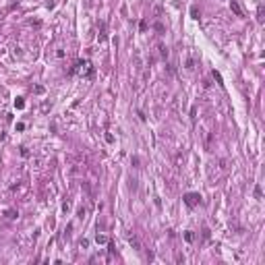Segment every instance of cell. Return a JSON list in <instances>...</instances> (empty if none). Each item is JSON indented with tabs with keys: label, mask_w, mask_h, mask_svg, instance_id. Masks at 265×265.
<instances>
[{
	"label": "cell",
	"mask_w": 265,
	"mask_h": 265,
	"mask_svg": "<svg viewBox=\"0 0 265 265\" xmlns=\"http://www.w3.org/2000/svg\"><path fill=\"white\" fill-rule=\"evenodd\" d=\"M75 73L79 77H87V79H91L93 77V66L89 60H77V64H75Z\"/></svg>",
	"instance_id": "cell-1"
},
{
	"label": "cell",
	"mask_w": 265,
	"mask_h": 265,
	"mask_svg": "<svg viewBox=\"0 0 265 265\" xmlns=\"http://www.w3.org/2000/svg\"><path fill=\"white\" fill-rule=\"evenodd\" d=\"M199 201H201L199 193H187V195H184V203H187L189 207H195V205H197Z\"/></svg>",
	"instance_id": "cell-2"
},
{
	"label": "cell",
	"mask_w": 265,
	"mask_h": 265,
	"mask_svg": "<svg viewBox=\"0 0 265 265\" xmlns=\"http://www.w3.org/2000/svg\"><path fill=\"white\" fill-rule=\"evenodd\" d=\"M230 8L234 11V15H236V17H242V11H240V6H238L236 0H230Z\"/></svg>",
	"instance_id": "cell-3"
},
{
	"label": "cell",
	"mask_w": 265,
	"mask_h": 265,
	"mask_svg": "<svg viewBox=\"0 0 265 265\" xmlns=\"http://www.w3.org/2000/svg\"><path fill=\"white\" fill-rule=\"evenodd\" d=\"M2 213H4V217H6V219H17V215H19L15 209H4Z\"/></svg>",
	"instance_id": "cell-4"
},
{
	"label": "cell",
	"mask_w": 265,
	"mask_h": 265,
	"mask_svg": "<svg viewBox=\"0 0 265 265\" xmlns=\"http://www.w3.org/2000/svg\"><path fill=\"white\" fill-rule=\"evenodd\" d=\"M95 242H98V244H108V236H106V234H98V236H95Z\"/></svg>",
	"instance_id": "cell-5"
},
{
	"label": "cell",
	"mask_w": 265,
	"mask_h": 265,
	"mask_svg": "<svg viewBox=\"0 0 265 265\" xmlns=\"http://www.w3.org/2000/svg\"><path fill=\"white\" fill-rule=\"evenodd\" d=\"M128 242H130L132 246H135V249H137V251H141V244H139V240H137V238H135V236H128Z\"/></svg>",
	"instance_id": "cell-6"
},
{
	"label": "cell",
	"mask_w": 265,
	"mask_h": 265,
	"mask_svg": "<svg viewBox=\"0 0 265 265\" xmlns=\"http://www.w3.org/2000/svg\"><path fill=\"white\" fill-rule=\"evenodd\" d=\"M87 213H89V209H87V207H81V209H79V219H85Z\"/></svg>",
	"instance_id": "cell-7"
},
{
	"label": "cell",
	"mask_w": 265,
	"mask_h": 265,
	"mask_svg": "<svg viewBox=\"0 0 265 265\" xmlns=\"http://www.w3.org/2000/svg\"><path fill=\"white\" fill-rule=\"evenodd\" d=\"M15 108H19V110H23V108H25V102H23V98H17V100H15Z\"/></svg>",
	"instance_id": "cell-8"
},
{
	"label": "cell",
	"mask_w": 265,
	"mask_h": 265,
	"mask_svg": "<svg viewBox=\"0 0 265 265\" xmlns=\"http://www.w3.org/2000/svg\"><path fill=\"white\" fill-rule=\"evenodd\" d=\"M184 240H187V242H193V240H195V236H193V232H184Z\"/></svg>",
	"instance_id": "cell-9"
},
{
	"label": "cell",
	"mask_w": 265,
	"mask_h": 265,
	"mask_svg": "<svg viewBox=\"0 0 265 265\" xmlns=\"http://www.w3.org/2000/svg\"><path fill=\"white\" fill-rule=\"evenodd\" d=\"M64 56H66L64 48H58V50H56V58H64Z\"/></svg>",
	"instance_id": "cell-10"
},
{
	"label": "cell",
	"mask_w": 265,
	"mask_h": 265,
	"mask_svg": "<svg viewBox=\"0 0 265 265\" xmlns=\"http://www.w3.org/2000/svg\"><path fill=\"white\" fill-rule=\"evenodd\" d=\"M191 15H193V19H199V8L193 6V8H191Z\"/></svg>",
	"instance_id": "cell-11"
},
{
	"label": "cell",
	"mask_w": 265,
	"mask_h": 265,
	"mask_svg": "<svg viewBox=\"0 0 265 265\" xmlns=\"http://www.w3.org/2000/svg\"><path fill=\"white\" fill-rule=\"evenodd\" d=\"M187 68H189V70L195 68V60H193V58H189V60H187Z\"/></svg>",
	"instance_id": "cell-12"
},
{
	"label": "cell",
	"mask_w": 265,
	"mask_h": 265,
	"mask_svg": "<svg viewBox=\"0 0 265 265\" xmlns=\"http://www.w3.org/2000/svg\"><path fill=\"white\" fill-rule=\"evenodd\" d=\"M211 75H213V79H215V81H217L219 85H224V83H222V77H219V73H215V70H213V73H211Z\"/></svg>",
	"instance_id": "cell-13"
},
{
	"label": "cell",
	"mask_w": 265,
	"mask_h": 265,
	"mask_svg": "<svg viewBox=\"0 0 265 265\" xmlns=\"http://www.w3.org/2000/svg\"><path fill=\"white\" fill-rule=\"evenodd\" d=\"M257 21H259V23L263 21V6H259V13H257Z\"/></svg>",
	"instance_id": "cell-14"
},
{
	"label": "cell",
	"mask_w": 265,
	"mask_h": 265,
	"mask_svg": "<svg viewBox=\"0 0 265 265\" xmlns=\"http://www.w3.org/2000/svg\"><path fill=\"white\" fill-rule=\"evenodd\" d=\"M79 246H81V249H87V246H89V240H85V238H83V240L79 242Z\"/></svg>",
	"instance_id": "cell-15"
},
{
	"label": "cell",
	"mask_w": 265,
	"mask_h": 265,
	"mask_svg": "<svg viewBox=\"0 0 265 265\" xmlns=\"http://www.w3.org/2000/svg\"><path fill=\"white\" fill-rule=\"evenodd\" d=\"M255 197L261 199V187H255Z\"/></svg>",
	"instance_id": "cell-16"
},
{
	"label": "cell",
	"mask_w": 265,
	"mask_h": 265,
	"mask_svg": "<svg viewBox=\"0 0 265 265\" xmlns=\"http://www.w3.org/2000/svg\"><path fill=\"white\" fill-rule=\"evenodd\" d=\"M21 155H23V157H27V155H29V151H27V147H21Z\"/></svg>",
	"instance_id": "cell-17"
},
{
	"label": "cell",
	"mask_w": 265,
	"mask_h": 265,
	"mask_svg": "<svg viewBox=\"0 0 265 265\" xmlns=\"http://www.w3.org/2000/svg\"><path fill=\"white\" fill-rule=\"evenodd\" d=\"M191 118H193V120L197 118V108H193V110H191Z\"/></svg>",
	"instance_id": "cell-18"
}]
</instances>
